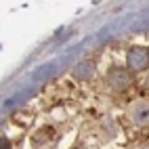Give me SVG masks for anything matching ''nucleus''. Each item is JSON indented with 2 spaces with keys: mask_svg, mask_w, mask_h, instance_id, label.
Wrapping results in <instances>:
<instances>
[{
  "mask_svg": "<svg viewBox=\"0 0 149 149\" xmlns=\"http://www.w3.org/2000/svg\"><path fill=\"white\" fill-rule=\"evenodd\" d=\"M126 63L130 72H145L149 67V48L145 46H132L126 55Z\"/></svg>",
  "mask_w": 149,
  "mask_h": 149,
  "instance_id": "f257e3e1",
  "label": "nucleus"
},
{
  "mask_svg": "<svg viewBox=\"0 0 149 149\" xmlns=\"http://www.w3.org/2000/svg\"><path fill=\"white\" fill-rule=\"evenodd\" d=\"M128 116H130V122L139 128H147L149 126V101L147 99H139L130 105L128 109Z\"/></svg>",
  "mask_w": 149,
  "mask_h": 149,
  "instance_id": "f03ea898",
  "label": "nucleus"
},
{
  "mask_svg": "<svg viewBox=\"0 0 149 149\" xmlns=\"http://www.w3.org/2000/svg\"><path fill=\"white\" fill-rule=\"evenodd\" d=\"M107 84H109V88H111V91H116V93H124L126 88H130L132 78H130V74H128L126 69H122V67H113L111 72H109V76H107Z\"/></svg>",
  "mask_w": 149,
  "mask_h": 149,
  "instance_id": "7ed1b4c3",
  "label": "nucleus"
},
{
  "mask_svg": "<svg viewBox=\"0 0 149 149\" xmlns=\"http://www.w3.org/2000/svg\"><path fill=\"white\" fill-rule=\"evenodd\" d=\"M93 74H95V65L88 63V61L80 63L74 69V76H78V78H93Z\"/></svg>",
  "mask_w": 149,
  "mask_h": 149,
  "instance_id": "20e7f679",
  "label": "nucleus"
},
{
  "mask_svg": "<svg viewBox=\"0 0 149 149\" xmlns=\"http://www.w3.org/2000/svg\"><path fill=\"white\" fill-rule=\"evenodd\" d=\"M2 149H11V145H8V141H2Z\"/></svg>",
  "mask_w": 149,
  "mask_h": 149,
  "instance_id": "39448f33",
  "label": "nucleus"
},
{
  "mask_svg": "<svg viewBox=\"0 0 149 149\" xmlns=\"http://www.w3.org/2000/svg\"><path fill=\"white\" fill-rule=\"evenodd\" d=\"M143 149H149V145H145V147H143Z\"/></svg>",
  "mask_w": 149,
  "mask_h": 149,
  "instance_id": "423d86ee",
  "label": "nucleus"
}]
</instances>
